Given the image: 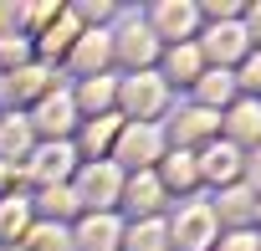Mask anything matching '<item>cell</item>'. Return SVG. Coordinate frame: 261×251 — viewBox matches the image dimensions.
Returning <instances> with one entry per match:
<instances>
[{
    "label": "cell",
    "mask_w": 261,
    "mask_h": 251,
    "mask_svg": "<svg viewBox=\"0 0 261 251\" xmlns=\"http://www.w3.org/2000/svg\"><path fill=\"white\" fill-rule=\"evenodd\" d=\"M174 236H179V246H185V251H205V246H210V210H205V205L185 210V220H179V231H174Z\"/></svg>",
    "instance_id": "cell-1"
},
{
    "label": "cell",
    "mask_w": 261,
    "mask_h": 251,
    "mask_svg": "<svg viewBox=\"0 0 261 251\" xmlns=\"http://www.w3.org/2000/svg\"><path fill=\"white\" fill-rule=\"evenodd\" d=\"M159 97H164V92H159V82H154V77H139V82H128V87H123V103L134 108V113H154V108H159Z\"/></svg>",
    "instance_id": "cell-2"
},
{
    "label": "cell",
    "mask_w": 261,
    "mask_h": 251,
    "mask_svg": "<svg viewBox=\"0 0 261 251\" xmlns=\"http://www.w3.org/2000/svg\"><path fill=\"white\" fill-rule=\"evenodd\" d=\"M67 169H72V149L57 144V149H41V154H36V169H31V174H36V180H62Z\"/></svg>",
    "instance_id": "cell-3"
},
{
    "label": "cell",
    "mask_w": 261,
    "mask_h": 251,
    "mask_svg": "<svg viewBox=\"0 0 261 251\" xmlns=\"http://www.w3.org/2000/svg\"><path fill=\"white\" fill-rule=\"evenodd\" d=\"M113 190H118V174H113V169H87V174H82V195H87V200L108 205Z\"/></svg>",
    "instance_id": "cell-4"
},
{
    "label": "cell",
    "mask_w": 261,
    "mask_h": 251,
    "mask_svg": "<svg viewBox=\"0 0 261 251\" xmlns=\"http://www.w3.org/2000/svg\"><path fill=\"white\" fill-rule=\"evenodd\" d=\"M159 149V139H154V129H134L123 139V159H134V164H149V154Z\"/></svg>",
    "instance_id": "cell-5"
},
{
    "label": "cell",
    "mask_w": 261,
    "mask_h": 251,
    "mask_svg": "<svg viewBox=\"0 0 261 251\" xmlns=\"http://www.w3.org/2000/svg\"><path fill=\"white\" fill-rule=\"evenodd\" d=\"M67 123H72V103H67V97H46V103H41V129H46V134H62Z\"/></svg>",
    "instance_id": "cell-6"
},
{
    "label": "cell",
    "mask_w": 261,
    "mask_h": 251,
    "mask_svg": "<svg viewBox=\"0 0 261 251\" xmlns=\"http://www.w3.org/2000/svg\"><path fill=\"white\" fill-rule=\"evenodd\" d=\"M113 236H118V225H113L108 215L82 225V246H87V251H108V246H113Z\"/></svg>",
    "instance_id": "cell-7"
},
{
    "label": "cell",
    "mask_w": 261,
    "mask_h": 251,
    "mask_svg": "<svg viewBox=\"0 0 261 251\" xmlns=\"http://www.w3.org/2000/svg\"><path fill=\"white\" fill-rule=\"evenodd\" d=\"M154 21H159L164 31H174V36H179V31H190V26H195V11H190V6H159V11H154Z\"/></svg>",
    "instance_id": "cell-8"
},
{
    "label": "cell",
    "mask_w": 261,
    "mask_h": 251,
    "mask_svg": "<svg viewBox=\"0 0 261 251\" xmlns=\"http://www.w3.org/2000/svg\"><path fill=\"white\" fill-rule=\"evenodd\" d=\"M230 129H236L241 139H256V134H261V108H251V103L236 108V113H230Z\"/></svg>",
    "instance_id": "cell-9"
},
{
    "label": "cell",
    "mask_w": 261,
    "mask_h": 251,
    "mask_svg": "<svg viewBox=\"0 0 261 251\" xmlns=\"http://www.w3.org/2000/svg\"><path fill=\"white\" fill-rule=\"evenodd\" d=\"M236 52H241V31H236V26L210 31V57H220V62H225V57H236Z\"/></svg>",
    "instance_id": "cell-10"
},
{
    "label": "cell",
    "mask_w": 261,
    "mask_h": 251,
    "mask_svg": "<svg viewBox=\"0 0 261 251\" xmlns=\"http://www.w3.org/2000/svg\"><path fill=\"white\" fill-rule=\"evenodd\" d=\"M128 195H134V205H139V210H154V200H159V185L144 174V180H134V190H128Z\"/></svg>",
    "instance_id": "cell-11"
},
{
    "label": "cell",
    "mask_w": 261,
    "mask_h": 251,
    "mask_svg": "<svg viewBox=\"0 0 261 251\" xmlns=\"http://www.w3.org/2000/svg\"><path fill=\"white\" fill-rule=\"evenodd\" d=\"M113 97V82H102V77H87V87H82V103L87 108H102Z\"/></svg>",
    "instance_id": "cell-12"
},
{
    "label": "cell",
    "mask_w": 261,
    "mask_h": 251,
    "mask_svg": "<svg viewBox=\"0 0 261 251\" xmlns=\"http://www.w3.org/2000/svg\"><path fill=\"white\" fill-rule=\"evenodd\" d=\"M195 67H200V62H195V52H190V46H185V52H174V57H169V72H174V77H179V82H190V77H195Z\"/></svg>",
    "instance_id": "cell-13"
},
{
    "label": "cell",
    "mask_w": 261,
    "mask_h": 251,
    "mask_svg": "<svg viewBox=\"0 0 261 251\" xmlns=\"http://www.w3.org/2000/svg\"><path fill=\"white\" fill-rule=\"evenodd\" d=\"M205 174H236V154H230V149H210Z\"/></svg>",
    "instance_id": "cell-14"
},
{
    "label": "cell",
    "mask_w": 261,
    "mask_h": 251,
    "mask_svg": "<svg viewBox=\"0 0 261 251\" xmlns=\"http://www.w3.org/2000/svg\"><path fill=\"white\" fill-rule=\"evenodd\" d=\"M134 251H164V231H159V225L134 231Z\"/></svg>",
    "instance_id": "cell-15"
},
{
    "label": "cell",
    "mask_w": 261,
    "mask_h": 251,
    "mask_svg": "<svg viewBox=\"0 0 261 251\" xmlns=\"http://www.w3.org/2000/svg\"><path fill=\"white\" fill-rule=\"evenodd\" d=\"M113 129H118V123H113V118H97V123H92V129H87V149L97 154V149H102V144L113 139Z\"/></svg>",
    "instance_id": "cell-16"
},
{
    "label": "cell",
    "mask_w": 261,
    "mask_h": 251,
    "mask_svg": "<svg viewBox=\"0 0 261 251\" xmlns=\"http://www.w3.org/2000/svg\"><path fill=\"white\" fill-rule=\"evenodd\" d=\"M36 87H41V72H16L11 77V97H31Z\"/></svg>",
    "instance_id": "cell-17"
},
{
    "label": "cell",
    "mask_w": 261,
    "mask_h": 251,
    "mask_svg": "<svg viewBox=\"0 0 261 251\" xmlns=\"http://www.w3.org/2000/svg\"><path fill=\"white\" fill-rule=\"evenodd\" d=\"M0 149H26V123H6V129H0Z\"/></svg>",
    "instance_id": "cell-18"
},
{
    "label": "cell",
    "mask_w": 261,
    "mask_h": 251,
    "mask_svg": "<svg viewBox=\"0 0 261 251\" xmlns=\"http://www.w3.org/2000/svg\"><path fill=\"white\" fill-rule=\"evenodd\" d=\"M190 180H195V164H190L185 154H174V159H169V185H190Z\"/></svg>",
    "instance_id": "cell-19"
},
{
    "label": "cell",
    "mask_w": 261,
    "mask_h": 251,
    "mask_svg": "<svg viewBox=\"0 0 261 251\" xmlns=\"http://www.w3.org/2000/svg\"><path fill=\"white\" fill-rule=\"evenodd\" d=\"M128 36H134V41H128L123 52H128V57H134V62H144V57L154 52V41H149V31H128Z\"/></svg>",
    "instance_id": "cell-20"
},
{
    "label": "cell",
    "mask_w": 261,
    "mask_h": 251,
    "mask_svg": "<svg viewBox=\"0 0 261 251\" xmlns=\"http://www.w3.org/2000/svg\"><path fill=\"white\" fill-rule=\"evenodd\" d=\"M205 97H210V103H225V97H230V77H225V72H215V77L205 82Z\"/></svg>",
    "instance_id": "cell-21"
},
{
    "label": "cell",
    "mask_w": 261,
    "mask_h": 251,
    "mask_svg": "<svg viewBox=\"0 0 261 251\" xmlns=\"http://www.w3.org/2000/svg\"><path fill=\"white\" fill-rule=\"evenodd\" d=\"M21 225H26V210H21V205H6V210H0V231H6V236L21 231Z\"/></svg>",
    "instance_id": "cell-22"
},
{
    "label": "cell",
    "mask_w": 261,
    "mask_h": 251,
    "mask_svg": "<svg viewBox=\"0 0 261 251\" xmlns=\"http://www.w3.org/2000/svg\"><path fill=\"white\" fill-rule=\"evenodd\" d=\"M102 57H108V46H102L97 36H87V41H82V62L92 67V62H102Z\"/></svg>",
    "instance_id": "cell-23"
},
{
    "label": "cell",
    "mask_w": 261,
    "mask_h": 251,
    "mask_svg": "<svg viewBox=\"0 0 261 251\" xmlns=\"http://www.w3.org/2000/svg\"><path fill=\"white\" fill-rule=\"evenodd\" d=\"M0 62H21V41H0Z\"/></svg>",
    "instance_id": "cell-24"
},
{
    "label": "cell",
    "mask_w": 261,
    "mask_h": 251,
    "mask_svg": "<svg viewBox=\"0 0 261 251\" xmlns=\"http://www.w3.org/2000/svg\"><path fill=\"white\" fill-rule=\"evenodd\" d=\"M225 251H256V241H251V236H230V246H225Z\"/></svg>",
    "instance_id": "cell-25"
},
{
    "label": "cell",
    "mask_w": 261,
    "mask_h": 251,
    "mask_svg": "<svg viewBox=\"0 0 261 251\" xmlns=\"http://www.w3.org/2000/svg\"><path fill=\"white\" fill-rule=\"evenodd\" d=\"M246 82H251V87H261V57H256V62L246 67Z\"/></svg>",
    "instance_id": "cell-26"
},
{
    "label": "cell",
    "mask_w": 261,
    "mask_h": 251,
    "mask_svg": "<svg viewBox=\"0 0 261 251\" xmlns=\"http://www.w3.org/2000/svg\"><path fill=\"white\" fill-rule=\"evenodd\" d=\"M251 180H256V185H261V159H256V164H251Z\"/></svg>",
    "instance_id": "cell-27"
},
{
    "label": "cell",
    "mask_w": 261,
    "mask_h": 251,
    "mask_svg": "<svg viewBox=\"0 0 261 251\" xmlns=\"http://www.w3.org/2000/svg\"><path fill=\"white\" fill-rule=\"evenodd\" d=\"M251 21H256V31H261V11H256V16H251Z\"/></svg>",
    "instance_id": "cell-28"
}]
</instances>
